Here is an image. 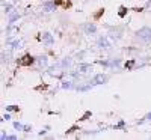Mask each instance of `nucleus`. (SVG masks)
<instances>
[{"instance_id":"nucleus-7","label":"nucleus","mask_w":151,"mask_h":140,"mask_svg":"<svg viewBox=\"0 0 151 140\" xmlns=\"http://www.w3.org/2000/svg\"><path fill=\"white\" fill-rule=\"evenodd\" d=\"M80 69H82V72H86V69H91V66H88V65H83V66H80Z\"/></svg>"},{"instance_id":"nucleus-6","label":"nucleus","mask_w":151,"mask_h":140,"mask_svg":"<svg viewBox=\"0 0 151 140\" xmlns=\"http://www.w3.org/2000/svg\"><path fill=\"white\" fill-rule=\"evenodd\" d=\"M42 38H44L45 44H52V42H53V39H52V36L48 35V33H45V35H42Z\"/></svg>"},{"instance_id":"nucleus-3","label":"nucleus","mask_w":151,"mask_h":140,"mask_svg":"<svg viewBox=\"0 0 151 140\" xmlns=\"http://www.w3.org/2000/svg\"><path fill=\"white\" fill-rule=\"evenodd\" d=\"M106 81V75H103V74H100V75H97L95 79H94V83L95 84H103Z\"/></svg>"},{"instance_id":"nucleus-5","label":"nucleus","mask_w":151,"mask_h":140,"mask_svg":"<svg viewBox=\"0 0 151 140\" xmlns=\"http://www.w3.org/2000/svg\"><path fill=\"white\" fill-rule=\"evenodd\" d=\"M23 59H24V60H20V65H30V63H32V57H30L29 54L24 56Z\"/></svg>"},{"instance_id":"nucleus-4","label":"nucleus","mask_w":151,"mask_h":140,"mask_svg":"<svg viewBox=\"0 0 151 140\" xmlns=\"http://www.w3.org/2000/svg\"><path fill=\"white\" fill-rule=\"evenodd\" d=\"M95 30H97V27L94 26V24H86V26H85V32H86V33H94V32H95Z\"/></svg>"},{"instance_id":"nucleus-8","label":"nucleus","mask_w":151,"mask_h":140,"mask_svg":"<svg viewBox=\"0 0 151 140\" xmlns=\"http://www.w3.org/2000/svg\"><path fill=\"white\" fill-rule=\"evenodd\" d=\"M39 63L41 65H45L47 63V57H39Z\"/></svg>"},{"instance_id":"nucleus-2","label":"nucleus","mask_w":151,"mask_h":140,"mask_svg":"<svg viewBox=\"0 0 151 140\" xmlns=\"http://www.w3.org/2000/svg\"><path fill=\"white\" fill-rule=\"evenodd\" d=\"M98 47H100V48H110V47H112V42L104 36V38H100V39H98Z\"/></svg>"},{"instance_id":"nucleus-1","label":"nucleus","mask_w":151,"mask_h":140,"mask_svg":"<svg viewBox=\"0 0 151 140\" xmlns=\"http://www.w3.org/2000/svg\"><path fill=\"white\" fill-rule=\"evenodd\" d=\"M136 35H138L139 39H142V41H145V42H148V41H151V29L150 27H143V29H141V30L136 32Z\"/></svg>"}]
</instances>
